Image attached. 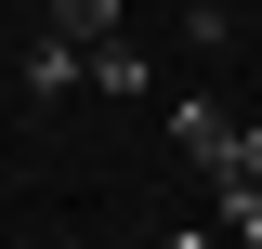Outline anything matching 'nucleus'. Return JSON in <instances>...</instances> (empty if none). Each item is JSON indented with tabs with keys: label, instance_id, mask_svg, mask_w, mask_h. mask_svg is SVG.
<instances>
[{
	"label": "nucleus",
	"instance_id": "1",
	"mask_svg": "<svg viewBox=\"0 0 262 249\" xmlns=\"http://www.w3.org/2000/svg\"><path fill=\"white\" fill-rule=\"evenodd\" d=\"M170 144H184L196 171L223 184V157H236V118H223V105H170Z\"/></svg>",
	"mask_w": 262,
	"mask_h": 249
},
{
	"label": "nucleus",
	"instance_id": "2",
	"mask_svg": "<svg viewBox=\"0 0 262 249\" xmlns=\"http://www.w3.org/2000/svg\"><path fill=\"white\" fill-rule=\"evenodd\" d=\"M53 39L66 53H105V39H131V0H53Z\"/></svg>",
	"mask_w": 262,
	"mask_h": 249
},
{
	"label": "nucleus",
	"instance_id": "3",
	"mask_svg": "<svg viewBox=\"0 0 262 249\" xmlns=\"http://www.w3.org/2000/svg\"><path fill=\"white\" fill-rule=\"evenodd\" d=\"M79 79H92V92H118V105H131V92H144V53H131V39H105V53H79Z\"/></svg>",
	"mask_w": 262,
	"mask_h": 249
},
{
	"label": "nucleus",
	"instance_id": "4",
	"mask_svg": "<svg viewBox=\"0 0 262 249\" xmlns=\"http://www.w3.org/2000/svg\"><path fill=\"white\" fill-rule=\"evenodd\" d=\"M53 92H79V53H66V39H39V53H27V105H53Z\"/></svg>",
	"mask_w": 262,
	"mask_h": 249
},
{
	"label": "nucleus",
	"instance_id": "5",
	"mask_svg": "<svg viewBox=\"0 0 262 249\" xmlns=\"http://www.w3.org/2000/svg\"><path fill=\"white\" fill-rule=\"evenodd\" d=\"M223 210H262V131H236V157H223Z\"/></svg>",
	"mask_w": 262,
	"mask_h": 249
},
{
	"label": "nucleus",
	"instance_id": "6",
	"mask_svg": "<svg viewBox=\"0 0 262 249\" xmlns=\"http://www.w3.org/2000/svg\"><path fill=\"white\" fill-rule=\"evenodd\" d=\"M184 39H196V53H223V39H236V0H184Z\"/></svg>",
	"mask_w": 262,
	"mask_h": 249
},
{
	"label": "nucleus",
	"instance_id": "7",
	"mask_svg": "<svg viewBox=\"0 0 262 249\" xmlns=\"http://www.w3.org/2000/svg\"><path fill=\"white\" fill-rule=\"evenodd\" d=\"M170 249H223V236H170Z\"/></svg>",
	"mask_w": 262,
	"mask_h": 249
}]
</instances>
